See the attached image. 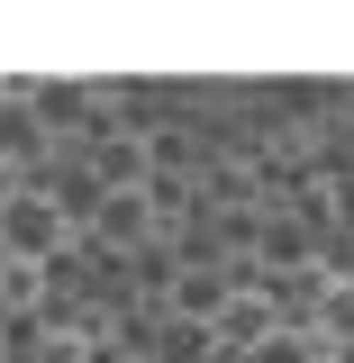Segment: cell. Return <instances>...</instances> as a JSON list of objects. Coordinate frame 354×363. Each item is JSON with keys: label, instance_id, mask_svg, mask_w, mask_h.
Masks as SVG:
<instances>
[{"label": "cell", "instance_id": "1", "mask_svg": "<svg viewBox=\"0 0 354 363\" xmlns=\"http://www.w3.org/2000/svg\"><path fill=\"white\" fill-rule=\"evenodd\" d=\"M0 255H18V264H64V255H73L64 200H55V191H9V200H0Z\"/></svg>", "mask_w": 354, "mask_h": 363}, {"label": "cell", "instance_id": "2", "mask_svg": "<svg viewBox=\"0 0 354 363\" xmlns=\"http://www.w3.org/2000/svg\"><path fill=\"white\" fill-rule=\"evenodd\" d=\"M264 336H282V300H272L264 272H236V281H227V300H219V318H209V345H227V354H255Z\"/></svg>", "mask_w": 354, "mask_h": 363}, {"label": "cell", "instance_id": "3", "mask_svg": "<svg viewBox=\"0 0 354 363\" xmlns=\"http://www.w3.org/2000/svg\"><path fill=\"white\" fill-rule=\"evenodd\" d=\"M82 227L109 245V255H155V236H164V218H155V200H145V191H100Z\"/></svg>", "mask_w": 354, "mask_h": 363}, {"label": "cell", "instance_id": "4", "mask_svg": "<svg viewBox=\"0 0 354 363\" xmlns=\"http://www.w3.org/2000/svg\"><path fill=\"white\" fill-rule=\"evenodd\" d=\"M227 281H236V272H182V281H173L182 327H209V318H219V300H227Z\"/></svg>", "mask_w": 354, "mask_h": 363}, {"label": "cell", "instance_id": "5", "mask_svg": "<svg viewBox=\"0 0 354 363\" xmlns=\"http://www.w3.org/2000/svg\"><path fill=\"white\" fill-rule=\"evenodd\" d=\"M37 155H45V128L18 100H0V164H37Z\"/></svg>", "mask_w": 354, "mask_h": 363}, {"label": "cell", "instance_id": "6", "mask_svg": "<svg viewBox=\"0 0 354 363\" xmlns=\"http://www.w3.org/2000/svg\"><path fill=\"white\" fill-rule=\"evenodd\" d=\"M45 300V264H18V255H0V309L9 318H28Z\"/></svg>", "mask_w": 354, "mask_h": 363}, {"label": "cell", "instance_id": "7", "mask_svg": "<svg viewBox=\"0 0 354 363\" xmlns=\"http://www.w3.org/2000/svg\"><path fill=\"white\" fill-rule=\"evenodd\" d=\"M318 363H336V354H318Z\"/></svg>", "mask_w": 354, "mask_h": 363}]
</instances>
